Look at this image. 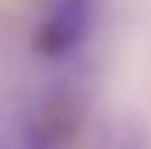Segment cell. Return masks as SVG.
I'll list each match as a JSON object with an SVG mask.
<instances>
[]
</instances>
